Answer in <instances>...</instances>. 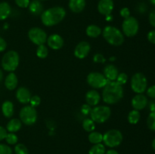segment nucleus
Wrapping results in <instances>:
<instances>
[{"mask_svg":"<svg viewBox=\"0 0 155 154\" xmlns=\"http://www.w3.org/2000/svg\"><path fill=\"white\" fill-rule=\"evenodd\" d=\"M103 88L102 100L105 104H117L124 97V91L123 85L118 84L116 81H108Z\"/></svg>","mask_w":155,"mask_h":154,"instance_id":"1","label":"nucleus"},{"mask_svg":"<svg viewBox=\"0 0 155 154\" xmlns=\"http://www.w3.org/2000/svg\"><path fill=\"white\" fill-rule=\"evenodd\" d=\"M65 16V9L61 6H55L43 11L41 14V21L46 27H53L61 22Z\"/></svg>","mask_w":155,"mask_h":154,"instance_id":"2","label":"nucleus"},{"mask_svg":"<svg viewBox=\"0 0 155 154\" xmlns=\"http://www.w3.org/2000/svg\"><path fill=\"white\" fill-rule=\"evenodd\" d=\"M102 36L106 42L114 46H120L124 42V35L120 30L113 26H106L102 30Z\"/></svg>","mask_w":155,"mask_h":154,"instance_id":"3","label":"nucleus"},{"mask_svg":"<svg viewBox=\"0 0 155 154\" xmlns=\"http://www.w3.org/2000/svg\"><path fill=\"white\" fill-rule=\"evenodd\" d=\"M20 62L19 54L15 51H9L3 55L2 66L7 72H13L18 68Z\"/></svg>","mask_w":155,"mask_h":154,"instance_id":"4","label":"nucleus"},{"mask_svg":"<svg viewBox=\"0 0 155 154\" xmlns=\"http://www.w3.org/2000/svg\"><path fill=\"white\" fill-rule=\"evenodd\" d=\"M90 118L97 123H104L111 115V110L107 106H95L90 112Z\"/></svg>","mask_w":155,"mask_h":154,"instance_id":"5","label":"nucleus"},{"mask_svg":"<svg viewBox=\"0 0 155 154\" xmlns=\"http://www.w3.org/2000/svg\"><path fill=\"white\" fill-rule=\"evenodd\" d=\"M123 134L117 129H110L103 134V142L108 147L118 146L123 141Z\"/></svg>","mask_w":155,"mask_h":154,"instance_id":"6","label":"nucleus"},{"mask_svg":"<svg viewBox=\"0 0 155 154\" xmlns=\"http://www.w3.org/2000/svg\"><path fill=\"white\" fill-rule=\"evenodd\" d=\"M131 88L136 94H143L148 88V80L142 72H136L132 76Z\"/></svg>","mask_w":155,"mask_h":154,"instance_id":"7","label":"nucleus"},{"mask_svg":"<svg viewBox=\"0 0 155 154\" xmlns=\"http://www.w3.org/2000/svg\"><path fill=\"white\" fill-rule=\"evenodd\" d=\"M20 120L26 125H33L37 120V111L31 106H25L19 113Z\"/></svg>","mask_w":155,"mask_h":154,"instance_id":"8","label":"nucleus"},{"mask_svg":"<svg viewBox=\"0 0 155 154\" xmlns=\"http://www.w3.org/2000/svg\"><path fill=\"white\" fill-rule=\"evenodd\" d=\"M122 30L124 35L127 37H133L137 35L139 30V24L138 20L134 17H129L124 19L122 24Z\"/></svg>","mask_w":155,"mask_h":154,"instance_id":"9","label":"nucleus"},{"mask_svg":"<svg viewBox=\"0 0 155 154\" xmlns=\"http://www.w3.org/2000/svg\"><path fill=\"white\" fill-rule=\"evenodd\" d=\"M87 83L95 89L103 88L107 85L108 80L104 75L98 72H92L87 75Z\"/></svg>","mask_w":155,"mask_h":154,"instance_id":"10","label":"nucleus"},{"mask_svg":"<svg viewBox=\"0 0 155 154\" xmlns=\"http://www.w3.org/2000/svg\"><path fill=\"white\" fill-rule=\"evenodd\" d=\"M28 37L33 44L36 45H44L47 41V34L39 27H33L28 32Z\"/></svg>","mask_w":155,"mask_h":154,"instance_id":"11","label":"nucleus"},{"mask_svg":"<svg viewBox=\"0 0 155 154\" xmlns=\"http://www.w3.org/2000/svg\"><path fill=\"white\" fill-rule=\"evenodd\" d=\"M90 44L86 41H82L79 42L74 49V55L78 59H84L89 54L90 51Z\"/></svg>","mask_w":155,"mask_h":154,"instance_id":"12","label":"nucleus"},{"mask_svg":"<svg viewBox=\"0 0 155 154\" xmlns=\"http://www.w3.org/2000/svg\"><path fill=\"white\" fill-rule=\"evenodd\" d=\"M148 104V100L143 94H137L133 98L131 101L132 107L133 110H142L147 107Z\"/></svg>","mask_w":155,"mask_h":154,"instance_id":"13","label":"nucleus"},{"mask_svg":"<svg viewBox=\"0 0 155 154\" xmlns=\"http://www.w3.org/2000/svg\"><path fill=\"white\" fill-rule=\"evenodd\" d=\"M114 8L113 0H99L98 3V11L101 14L107 16L111 14Z\"/></svg>","mask_w":155,"mask_h":154,"instance_id":"14","label":"nucleus"},{"mask_svg":"<svg viewBox=\"0 0 155 154\" xmlns=\"http://www.w3.org/2000/svg\"><path fill=\"white\" fill-rule=\"evenodd\" d=\"M47 45L50 48L53 50H58L63 47L64 39L60 35L58 34H51L47 38Z\"/></svg>","mask_w":155,"mask_h":154,"instance_id":"15","label":"nucleus"},{"mask_svg":"<svg viewBox=\"0 0 155 154\" xmlns=\"http://www.w3.org/2000/svg\"><path fill=\"white\" fill-rule=\"evenodd\" d=\"M31 97V93L26 87L19 88L16 91V98L21 104H27L30 103Z\"/></svg>","mask_w":155,"mask_h":154,"instance_id":"16","label":"nucleus"},{"mask_svg":"<svg viewBox=\"0 0 155 154\" xmlns=\"http://www.w3.org/2000/svg\"><path fill=\"white\" fill-rule=\"evenodd\" d=\"M101 101V95L95 89L89 91L86 95V104L91 107H95Z\"/></svg>","mask_w":155,"mask_h":154,"instance_id":"17","label":"nucleus"},{"mask_svg":"<svg viewBox=\"0 0 155 154\" xmlns=\"http://www.w3.org/2000/svg\"><path fill=\"white\" fill-rule=\"evenodd\" d=\"M103 72H104L103 75L105 76V78L108 81H116L117 77L119 74L118 69L113 64L106 65L104 66Z\"/></svg>","mask_w":155,"mask_h":154,"instance_id":"18","label":"nucleus"},{"mask_svg":"<svg viewBox=\"0 0 155 154\" xmlns=\"http://www.w3.org/2000/svg\"><path fill=\"white\" fill-rule=\"evenodd\" d=\"M86 0H69L68 6L71 11L74 13H80L86 7Z\"/></svg>","mask_w":155,"mask_h":154,"instance_id":"19","label":"nucleus"},{"mask_svg":"<svg viewBox=\"0 0 155 154\" xmlns=\"http://www.w3.org/2000/svg\"><path fill=\"white\" fill-rule=\"evenodd\" d=\"M18 77H17L16 74L13 72H10L6 76L5 79V85L6 88L10 91H12L16 88L17 86H18Z\"/></svg>","mask_w":155,"mask_h":154,"instance_id":"20","label":"nucleus"},{"mask_svg":"<svg viewBox=\"0 0 155 154\" xmlns=\"http://www.w3.org/2000/svg\"><path fill=\"white\" fill-rule=\"evenodd\" d=\"M29 11L33 15H40L43 12V5L39 0H33L28 6Z\"/></svg>","mask_w":155,"mask_h":154,"instance_id":"21","label":"nucleus"},{"mask_svg":"<svg viewBox=\"0 0 155 154\" xmlns=\"http://www.w3.org/2000/svg\"><path fill=\"white\" fill-rule=\"evenodd\" d=\"M22 126V122L18 119H12L6 125V130L11 133H15L19 131Z\"/></svg>","mask_w":155,"mask_h":154,"instance_id":"22","label":"nucleus"},{"mask_svg":"<svg viewBox=\"0 0 155 154\" xmlns=\"http://www.w3.org/2000/svg\"><path fill=\"white\" fill-rule=\"evenodd\" d=\"M2 111L3 115L6 118H11L14 115L15 109H14V104L12 101H6L2 105Z\"/></svg>","mask_w":155,"mask_h":154,"instance_id":"23","label":"nucleus"},{"mask_svg":"<svg viewBox=\"0 0 155 154\" xmlns=\"http://www.w3.org/2000/svg\"><path fill=\"white\" fill-rule=\"evenodd\" d=\"M12 8L10 5L6 2H0V21H4L7 19L11 14Z\"/></svg>","mask_w":155,"mask_h":154,"instance_id":"24","label":"nucleus"},{"mask_svg":"<svg viewBox=\"0 0 155 154\" xmlns=\"http://www.w3.org/2000/svg\"><path fill=\"white\" fill-rule=\"evenodd\" d=\"M86 33L89 37L97 38L101 34L102 31H101V29L98 26L92 24V25L88 26L86 30Z\"/></svg>","mask_w":155,"mask_h":154,"instance_id":"25","label":"nucleus"},{"mask_svg":"<svg viewBox=\"0 0 155 154\" xmlns=\"http://www.w3.org/2000/svg\"><path fill=\"white\" fill-rule=\"evenodd\" d=\"M89 140L90 143L93 144H97V143H101L103 141V134L101 133L98 132V131H92L89 134Z\"/></svg>","mask_w":155,"mask_h":154,"instance_id":"26","label":"nucleus"},{"mask_svg":"<svg viewBox=\"0 0 155 154\" xmlns=\"http://www.w3.org/2000/svg\"><path fill=\"white\" fill-rule=\"evenodd\" d=\"M140 118L141 115L139 110H133L129 113L127 119H128V122L130 124H132V125H136V124H137L139 122Z\"/></svg>","mask_w":155,"mask_h":154,"instance_id":"27","label":"nucleus"},{"mask_svg":"<svg viewBox=\"0 0 155 154\" xmlns=\"http://www.w3.org/2000/svg\"><path fill=\"white\" fill-rule=\"evenodd\" d=\"M83 128L87 132H92L95 129V123L91 118H86L83 122Z\"/></svg>","mask_w":155,"mask_h":154,"instance_id":"28","label":"nucleus"},{"mask_svg":"<svg viewBox=\"0 0 155 154\" xmlns=\"http://www.w3.org/2000/svg\"><path fill=\"white\" fill-rule=\"evenodd\" d=\"M105 146L102 143L94 144L89 151V154H105Z\"/></svg>","mask_w":155,"mask_h":154,"instance_id":"29","label":"nucleus"},{"mask_svg":"<svg viewBox=\"0 0 155 154\" xmlns=\"http://www.w3.org/2000/svg\"><path fill=\"white\" fill-rule=\"evenodd\" d=\"M48 48L45 45H39L36 49V55L38 57L41 59H44L48 56Z\"/></svg>","mask_w":155,"mask_h":154,"instance_id":"30","label":"nucleus"},{"mask_svg":"<svg viewBox=\"0 0 155 154\" xmlns=\"http://www.w3.org/2000/svg\"><path fill=\"white\" fill-rule=\"evenodd\" d=\"M147 125L151 131H155V111L151 112L147 118Z\"/></svg>","mask_w":155,"mask_h":154,"instance_id":"31","label":"nucleus"},{"mask_svg":"<svg viewBox=\"0 0 155 154\" xmlns=\"http://www.w3.org/2000/svg\"><path fill=\"white\" fill-rule=\"evenodd\" d=\"M15 154H29V150L27 146L23 143H18L15 146Z\"/></svg>","mask_w":155,"mask_h":154,"instance_id":"32","label":"nucleus"},{"mask_svg":"<svg viewBox=\"0 0 155 154\" xmlns=\"http://www.w3.org/2000/svg\"><path fill=\"white\" fill-rule=\"evenodd\" d=\"M5 140L8 144L11 145H14L16 144L17 142H18V136L15 134V133H8L7 135L5 137Z\"/></svg>","mask_w":155,"mask_h":154,"instance_id":"33","label":"nucleus"},{"mask_svg":"<svg viewBox=\"0 0 155 154\" xmlns=\"http://www.w3.org/2000/svg\"><path fill=\"white\" fill-rule=\"evenodd\" d=\"M127 80H128V75L125 72H120V73L118 74L116 82L120 85H124L127 82Z\"/></svg>","mask_w":155,"mask_h":154,"instance_id":"34","label":"nucleus"},{"mask_svg":"<svg viewBox=\"0 0 155 154\" xmlns=\"http://www.w3.org/2000/svg\"><path fill=\"white\" fill-rule=\"evenodd\" d=\"M41 103V98L40 97L38 96V95H34V96L31 97L30 101V106L33 107H36L40 104Z\"/></svg>","mask_w":155,"mask_h":154,"instance_id":"35","label":"nucleus"},{"mask_svg":"<svg viewBox=\"0 0 155 154\" xmlns=\"http://www.w3.org/2000/svg\"><path fill=\"white\" fill-rule=\"evenodd\" d=\"M0 154H12V149L9 146L0 143Z\"/></svg>","mask_w":155,"mask_h":154,"instance_id":"36","label":"nucleus"},{"mask_svg":"<svg viewBox=\"0 0 155 154\" xmlns=\"http://www.w3.org/2000/svg\"><path fill=\"white\" fill-rule=\"evenodd\" d=\"M93 61L97 63H104L106 62V59L103 56V54H100V53H97L93 56Z\"/></svg>","mask_w":155,"mask_h":154,"instance_id":"37","label":"nucleus"},{"mask_svg":"<svg viewBox=\"0 0 155 154\" xmlns=\"http://www.w3.org/2000/svg\"><path fill=\"white\" fill-rule=\"evenodd\" d=\"M30 2V0H15V3H16L17 5L20 8H28Z\"/></svg>","mask_w":155,"mask_h":154,"instance_id":"38","label":"nucleus"},{"mask_svg":"<svg viewBox=\"0 0 155 154\" xmlns=\"http://www.w3.org/2000/svg\"><path fill=\"white\" fill-rule=\"evenodd\" d=\"M120 14L122 17L123 18L126 19V18H128L129 17H130V11L128 8H123L120 11Z\"/></svg>","mask_w":155,"mask_h":154,"instance_id":"39","label":"nucleus"},{"mask_svg":"<svg viewBox=\"0 0 155 154\" xmlns=\"http://www.w3.org/2000/svg\"><path fill=\"white\" fill-rule=\"evenodd\" d=\"M147 95L152 99H155V85L147 88Z\"/></svg>","mask_w":155,"mask_h":154,"instance_id":"40","label":"nucleus"},{"mask_svg":"<svg viewBox=\"0 0 155 154\" xmlns=\"http://www.w3.org/2000/svg\"><path fill=\"white\" fill-rule=\"evenodd\" d=\"M91 110H92L91 106H89V104H83V105L81 107V113H83V115L90 114Z\"/></svg>","mask_w":155,"mask_h":154,"instance_id":"41","label":"nucleus"},{"mask_svg":"<svg viewBox=\"0 0 155 154\" xmlns=\"http://www.w3.org/2000/svg\"><path fill=\"white\" fill-rule=\"evenodd\" d=\"M148 21H149V23L151 27L155 28V9L150 12L149 16H148Z\"/></svg>","mask_w":155,"mask_h":154,"instance_id":"42","label":"nucleus"},{"mask_svg":"<svg viewBox=\"0 0 155 154\" xmlns=\"http://www.w3.org/2000/svg\"><path fill=\"white\" fill-rule=\"evenodd\" d=\"M147 38H148V40L151 43L155 45V30H152L148 32V35H147Z\"/></svg>","mask_w":155,"mask_h":154,"instance_id":"43","label":"nucleus"},{"mask_svg":"<svg viewBox=\"0 0 155 154\" xmlns=\"http://www.w3.org/2000/svg\"><path fill=\"white\" fill-rule=\"evenodd\" d=\"M8 132H7V130L2 126H0V141L4 139H5L6 135H7Z\"/></svg>","mask_w":155,"mask_h":154,"instance_id":"44","label":"nucleus"},{"mask_svg":"<svg viewBox=\"0 0 155 154\" xmlns=\"http://www.w3.org/2000/svg\"><path fill=\"white\" fill-rule=\"evenodd\" d=\"M6 47H7V43L5 40L0 36V52L4 51L6 49Z\"/></svg>","mask_w":155,"mask_h":154,"instance_id":"45","label":"nucleus"},{"mask_svg":"<svg viewBox=\"0 0 155 154\" xmlns=\"http://www.w3.org/2000/svg\"><path fill=\"white\" fill-rule=\"evenodd\" d=\"M150 107V110L151 112H154L155 111V101H152L149 104Z\"/></svg>","mask_w":155,"mask_h":154,"instance_id":"46","label":"nucleus"},{"mask_svg":"<svg viewBox=\"0 0 155 154\" xmlns=\"http://www.w3.org/2000/svg\"><path fill=\"white\" fill-rule=\"evenodd\" d=\"M105 154H119V153H118L117 151L115 150V149H109V150H107V152H105Z\"/></svg>","mask_w":155,"mask_h":154,"instance_id":"47","label":"nucleus"},{"mask_svg":"<svg viewBox=\"0 0 155 154\" xmlns=\"http://www.w3.org/2000/svg\"><path fill=\"white\" fill-rule=\"evenodd\" d=\"M112 19H113V18H112L111 14L107 15V16H106V21H111Z\"/></svg>","mask_w":155,"mask_h":154,"instance_id":"48","label":"nucleus"},{"mask_svg":"<svg viewBox=\"0 0 155 154\" xmlns=\"http://www.w3.org/2000/svg\"><path fill=\"white\" fill-rule=\"evenodd\" d=\"M2 79H3V72H2V71L0 69V82H2Z\"/></svg>","mask_w":155,"mask_h":154,"instance_id":"49","label":"nucleus"},{"mask_svg":"<svg viewBox=\"0 0 155 154\" xmlns=\"http://www.w3.org/2000/svg\"><path fill=\"white\" fill-rule=\"evenodd\" d=\"M151 145H152V148L155 150V138L154 139V140H153L152 144H151Z\"/></svg>","mask_w":155,"mask_h":154,"instance_id":"50","label":"nucleus"},{"mask_svg":"<svg viewBox=\"0 0 155 154\" xmlns=\"http://www.w3.org/2000/svg\"><path fill=\"white\" fill-rule=\"evenodd\" d=\"M149 2L153 5L155 6V0H149Z\"/></svg>","mask_w":155,"mask_h":154,"instance_id":"51","label":"nucleus"},{"mask_svg":"<svg viewBox=\"0 0 155 154\" xmlns=\"http://www.w3.org/2000/svg\"><path fill=\"white\" fill-rule=\"evenodd\" d=\"M115 59H116V58H115V57H111L110 58V60H111V61H113V60H114V61Z\"/></svg>","mask_w":155,"mask_h":154,"instance_id":"52","label":"nucleus"},{"mask_svg":"<svg viewBox=\"0 0 155 154\" xmlns=\"http://www.w3.org/2000/svg\"><path fill=\"white\" fill-rule=\"evenodd\" d=\"M39 1H45V0H39Z\"/></svg>","mask_w":155,"mask_h":154,"instance_id":"53","label":"nucleus"}]
</instances>
